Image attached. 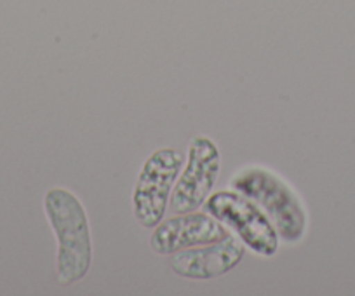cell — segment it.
Returning a JSON list of instances; mask_svg holds the SVG:
<instances>
[{
	"mask_svg": "<svg viewBox=\"0 0 355 296\" xmlns=\"http://www.w3.org/2000/svg\"><path fill=\"white\" fill-rule=\"evenodd\" d=\"M230 189L258 204L286 244H298L309 229L303 200L288 182L263 166H245L230 178Z\"/></svg>",
	"mask_w": 355,
	"mask_h": 296,
	"instance_id": "obj_2",
	"label": "cell"
},
{
	"mask_svg": "<svg viewBox=\"0 0 355 296\" xmlns=\"http://www.w3.org/2000/svg\"><path fill=\"white\" fill-rule=\"evenodd\" d=\"M183 164L185 157L176 148H159L143 162L132 192V213L139 225L153 229L164 220Z\"/></svg>",
	"mask_w": 355,
	"mask_h": 296,
	"instance_id": "obj_4",
	"label": "cell"
},
{
	"mask_svg": "<svg viewBox=\"0 0 355 296\" xmlns=\"http://www.w3.org/2000/svg\"><path fill=\"white\" fill-rule=\"evenodd\" d=\"M220 169L221 155L216 143L207 136L190 139L185 168L178 176L171 193V213H192L202 207L220 176Z\"/></svg>",
	"mask_w": 355,
	"mask_h": 296,
	"instance_id": "obj_5",
	"label": "cell"
},
{
	"mask_svg": "<svg viewBox=\"0 0 355 296\" xmlns=\"http://www.w3.org/2000/svg\"><path fill=\"white\" fill-rule=\"evenodd\" d=\"M152 230L150 247L159 256H173L178 251L218 243L232 236L227 227L207 211H192L167 218Z\"/></svg>",
	"mask_w": 355,
	"mask_h": 296,
	"instance_id": "obj_6",
	"label": "cell"
},
{
	"mask_svg": "<svg viewBox=\"0 0 355 296\" xmlns=\"http://www.w3.org/2000/svg\"><path fill=\"white\" fill-rule=\"evenodd\" d=\"M204 211L223 223L232 236L237 237L245 250L256 256L272 258L277 254L281 237L265 211L239 193L237 190H220L211 193L204 202Z\"/></svg>",
	"mask_w": 355,
	"mask_h": 296,
	"instance_id": "obj_3",
	"label": "cell"
},
{
	"mask_svg": "<svg viewBox=\"0 0 355 296\" xmlns=\"http://www.w3.org/2000/svg\"><path fill=\"white\" fill-rule=\"evenodd\" d=\"M44 211L58 239L56 277L71 286L89 274L93 263V237L82 200L71 190L54 186L44 197Z\"/></svg>",
	"mask_w": 355,
	"mask_h": 296,
	"instance_id": "obj_1",
	"label": "cell"
},
{
	"mask_svg": "<svg viewBox=\"0 0 355 296\" xmlns=\"http://www.w3.org/2000/svg\"><path fill=\"white\" fill-rule=\"evenodd\" d=\"M245 253V246L235 236L218 243L189 247L173 254L171 268L176 275L190 281H211L228 274L237 267Z\"/></svg>",
	"mask_w": 355,
	"mask_h": 296,
	"instance_id": "obj_7",
	"label": "cell"
}]
</instances>
